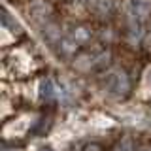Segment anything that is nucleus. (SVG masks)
I'll return each mask as SVG.
<instances>
[{
  "mask_svg": "<svg viewBox=\"0 0 151 151\" xmlns=\"http://www.w3.org/2000/svg\"><path fill=\"white\" fill-rule=\"evenodd\" d=\"M44 151H45V149H44ZM47 151H49V149H47Z\"/></svg>",
  "mask_w": 151,
  "mask_h": 151,
  "instance_id": "nucleus-5",
  "label": "nucleus"
},
{
  "mask_svg": "<svg viewBox=\"0 0 151 151\" xmlns=\"http://www.w3.org/2000/svg\"><path fill=\"white\" fill-rule=\"evenodd\" d=\"M117 151H134V145H132L130 138H123L117 145Z\"/></svg>",
  "mask_w": 151,
  "mask_h": 151,
  "instance_id": "nucleus-2",
  "label": "nucleus"
},
{
  "mask_svg": "<svg viewBox=\"0 0 151 151\" xmlns=\"http://www.w3.org/2000/svg\"><path fill=\"white\" fill-rule=\"evenodd\" d=\"M147 47H151V34L147 36Z\"/></svg>",
  "mask_w": 151,
  "mask_h": 151,
  "instance_id": "nucleus-4",
  "label": "nucleus"
},
{
  "mask_svg": "<svg viewBox=\"0 0 151 151\" xmlns=\"http://www.w3.org/2000/svg\"><path fill=\"white\" fill-rule=\"evenodd\" d=\"M104 87H106V91H110L111 94H117V96H121V94H127L130 89V83H129V78H127V74L123 72V70H113L106 76V79H104Z\"/></svg>",
  "mask_w": 151,
  "mask_h": 151,
  "instance_id": "nucleus-1",
  "label": "nucleus"
},
{
  "mask_svg": "<svg viewBox=\"0 0 151 151\" xmlns=\"http://www.w3.org/2000/svg\"><path fill=\"white\" fill-rule=\"evenodd\" d=\"M144 83H145V87L151 89V68L145 70V74H144Z\"/></svg>",
  "mask_w": 151,
  "mask_h": 151,
  "instance_id": "nucleus-3",
  "label": "nucleus"
}]
</instances>
